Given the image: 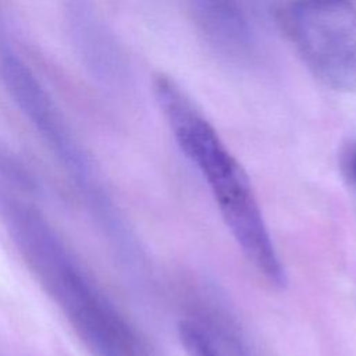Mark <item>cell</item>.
Instances as JSON below:
<instances>
[{"mask_svg": "<svg viewBox=\"0 0 356 356\" xmlns=\"http://www.w3.org/2000/svg\"><path fill=\"white\" fill-rule=\"evenodd\" d=\"M0 74L19 110L46 140L63 156H76V143L64 115L29 65L13 51L6 50L0 56Z\"/></svg>", "mask_w": 356, "mask_h": 356, "instance_id": "cell-3", "label": "cell"}, {"mask_svg": "<svg viewBox=\"0 0 356 356\" xmlns=\"http://www.w3.org/2000/svg\"><path fill=\"white\" fill-rule=\"evenodd\" d=\"M284 26L310 72L325 86L356 92V8L346 0H293Z\"/></svg>", "mask_w": 356, "mask_h": 356, "instance_id": "cell-2", "label": "cell"}, {"mask_svg": "<svg viewBox=\"0 0 356 356\" xmlns=\"http://www.w3.org/2000/svg\"><path fill=\"white\" fill-rule=\"evenodd\" d=\"M209 42L225 56L250 54L253 39L248 18L236 0H188Z\"/></svg>", "mask_w": 356, "mask_h": 356, "instance_id": "cell-5", "label": "cell"}, {"mask_svg": "<svg viewBox=\"0 0 356 356\" xmlns=\"http://www.w3.org/2000/svg\"><path fill=\"white\" fill-rule=\"evenodd\" d=\"M342 165L349 181L356 186V143H352L343 153Z\"/></svg>", "mask_w": 356, "mask_h": 356, "instance_id": "cell-6", "label": "cell"}, {"mask_svg": "<svg viewBox=\"0 0 356 356\" xmlns=\"http://www.w3.org/2000/svg\"><path fill=\"white\" fill-rule=\"evenodd\" d=\"M153 92L177 145L204 179L246 260L271 285L284 286L285 270L241 163L174 79L156 75Z\"/></svg>", "mask_w": 356, "mask_h": 356, "instance_id": "cell-1", "label": "cell"}, {"mask_svg": "<svg viewBox=\"0 0 356 356\" xmlns=\"http://www.w3.org/2000/svg\"><path fill=\"white\" fill-rule=\"evenodd\" d=\"M67 22L72 43L93 76L104 82L120 78L122 63L117 43L89 0H68Z\"/></svg>", "mask_w": 356, "mask_h": 356, "instance_id": "cell-4", "label": "cell"}]
</instances>
